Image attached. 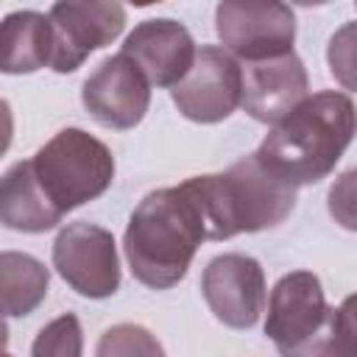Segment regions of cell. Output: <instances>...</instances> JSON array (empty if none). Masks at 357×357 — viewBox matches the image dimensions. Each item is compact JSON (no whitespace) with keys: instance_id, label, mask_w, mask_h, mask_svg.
Segmentation results:
<instances>
[{"instance_id":"cell-1","label":"cell","mask_w":357,"mask_h":357,"mask_svg":"<svg viewBox=\"0 0 357 357\" xmlns=\"http://www.w3.org/2000/svg\"><path fill=\"white\" fill-rule=\"evenodd\" d=\"M357 134V106L346 92L310 95L279 120L254 151L265 170L290 187L324 181Z\"/></svg>"},{"instance_id":"cell-2","label":"cell","mask_w":357,"mask_h":357,"mask_svg":"<svg viewBox=\"0 0 357 357\" xmlns=\"http://www.w3.org/2000/svg\"><path fill=\"white\" fill-rule=\"evenodd\" d=\"M209 240L198 198L187 181L148 192L128 218L123 251L134 279L151 290H170Z\"/></svg>"},{"instance_id":"cell-3","label":"cell","mask_w":357,"mask_h":357,"mask_svg":"<svg viewBox=\"0 0 357 357\" xmlns=\"http://www.w3.org/2000/svg\"><path fill=\"white\" fill-rule=\"evenodd\" d=\"M201 204L209 240H229L279 226L296 209V187L262 167L257 153L237 159L223 173L187 178Z\"/></svg>"},{"instance_id":"cell-4","label":"cell","mask_w":357,"mask_h":357,"mask_svg":"<svg viewBox=\"0 0 357 357\" xmlns=\"http://www.w3.org/2000/svg\"><path fill=\"white\" fill-rule=\"evenodd\" d=\"M31 167L42 192L61 215L100 198L114 181L109 145L84 128H61L53 134L31 156Z\"/></svg>"},{"instance_id":"cell-5","label":"cell","mask_w":357,"mask_h":357,"mask_svg":"<svg viewBox=\"0 0 357 357\" xmlns=\"http://www.w3.org/2000/svg\"><path fill=\"white\" fill-rule=\"evenodd\" d=\"M332 315L321 279L312 271H290L271 290L265 335L279 357H335Z\"/></svg>"},{"instance_id":"cell-6","label":"cell","mask_w":357,"mask_h":357,"mask_svg":"<svg viewBox=\"0 0 357 357\" xmlns=\"http://www.w3.org/2000/svg\"><path fill=\"white\" fill-rule=\"evenodd\" d=\"M56 273L84 298H109L120 287V257L114 234L98 223L75 220L53 240Z\"/></svg>"},{"instance_id":"cell-7","label":"cell","mask_w":357,"mask_h":357,"mask_svg":"<svg viewBox=\"0 0 357 357\" xmlns=\"http://www.w3.org/2000/svg\"><path fill=\"white\" fill-rule=\"evenodd\" d=\"M215 31L234 59L268 61L293 53L296 14L284 3H218Z\"/></svg>"},{"instance_id":"cell-8","label":"cell","mask_w":357,"mask_h":357,"mask_svg":"<svg viewBox=\"0 0 357 357\" xmlns=\"http://www.w3.org/2000/svg\"><path fill=\"white\" fill-rule=\"evenodd\" d=\"M53 25L56 73H75L89 53L112 45L126 28V8L112 0H59L47 11Z\"/></svg>"},{"instance_id":"cell-9","label":"cell","mask_w":357,"mask_h":357,"mask_svg":"<svg viewBox=\"0 0 357 357\" xmlns=\"http://www.w3.org/2000/svg\"><path fill=\"white\" fill-rule=\"evenodd\" d=\"M176 109L192 123H220L243 103V67L220 45H201L192 70L170 89Z\"/></svg>"},{"instance_id":"cell-10","label":"cell","mask_w":357,"mask_h":357,"mask_svg":"<svg viewBox=\"0 0 357 357\" xmlns=\"http://www.w3.org/2000/svg\"><path fill=\"white\" fill-rule=\"evenodd\" d=\"M209 312L229 329H251L268 304L265 271L248 254H218L201 273Z\"/></svg>"},{"instance_id":"cell-11","label":"cell","mask_w":357,"mask_h":357,"mask_svg":"<svg viewBox=\"0 0 357 357\" xmlns=\"http://www.w3.org/2000/svg\"><path fill=\"white\" fill-rule=\"evenodd\" d=\"M81 103L95 123L128 131L142 123L151 106V84L131 59L114 53L89 73L81 86Z\"/></svg>"},{"instance_id":"cell-12","label":"cell","mask_w":357,"mask_h":357,"mask_svg":"<svg viewBox=\"0 0 357 357\" xmlns=\"http://www.w3.org/2000/svg\"><path fill=\"white\" fill-rule=\"evenodd\" d=\"M120 53L142 70L151 86L173 89L192 70L198 47L192 42V33L178 20L156 17L134 25Z\"/></svg>"},{"instance_id":"cell-13","label":"cell","mask_w":357,"mask_h":357,"mask_svg":"<svg viewBox=\"0 0 357 357\" xmlns=\"http://www.w3.org/2000/svg\"><path fill=\"white\" fill-rule=\"evenodd\" d=\"M307 92H310V78L296 50L279 59L251 61L243 67V103L240 106L257 123L276 126L310 98Z\"/></svg>"},{"instance_id":"cell-14","label":"cell","mask_w":357,"mask_h":357,"mask_svg":"<svg viewBox=\"0 0 357 357\" xmlns=\"http://www.w3.org/2000/svg\"><path fill=\"white\" fill-rule=\"evenodd\" d=\"M61 212L47 201L42 192L31 159L14 162L3 173L0 184V220L6 229L25 231V234H42L61 223Z\"/></svg>"},{"instance_id":"cell-15","label":"cell","mask_w":357,"mask_h":357,"mask_svg":"<svg viewBox=\"0 0 357 357\" xmlns=\"http://www.w3.org/2000/svg\"><path fill=\"white\" fill-rule=\"evenodd\" d=\"M3 61L0 70L6 75L36 73L50 67L53 61V25L50 17L39 11H14L3 20L0 31Z\"/></svg>"},{"instance_id":"cell-16","label":"cell","mask_w":357,"mask_h":357,"mask_svg":"<svg viewBox=\"0 0 357 357\" xmlns=\"http://www.w3.org/2000/svg\"><path fill=\"white\" fill-rule=\"evenodd\" d=\"M50 271L31 254L3 251L0 254V290H3V312L6 318L31 315L47 296Z\"/></svg>"},{"instance_id":"cell-17","label":"cell","mask_w":357,"mask_h":357,"mask_svg":"<svg viewBox=\"0 0 357 357\" xmlns=\"http://www.w3.org/2000/svg\"><path fill=\"white\" fill-rule=\"evenodd\" d=\"M95 357H167L159 337L139 324L109 326L95 349Z\"/></svg>"},{"instance_id":"cell-18","label":"cell","mask_w":357,"mask_h":357,"mask_svg":"<svg viewBox=\"0 0 357 357\" xmlns=\"http://www.w3.org/2000/svg\"><path fill=\"white\" fill-rule=\"evenodd\" d=\"M84 354V332L81 321L73 312H64L45 324L33 343H31V357H81Z\"/></svg>"},{"instance_id":"cell-19","label":"cell","mask_w":357,"mask_h":357,"mask_svg":"<svg viewBox=\"0 0 357 357\" xmlns=\"http://www.w3.org/2000/svg\"><path fill=\"white\" fill-rule=\"evenodd\" d=\"M326 64L332 78L349 89L357 92V20L340 25L326 45Z\"/></svg>"},{"instance_id":"cell-20","label":"cell","mask_w":357,"mask_h":357,"mask_svg":"<svg viewBox=\"0 0 357 357\" xmlns=\"http://www.w3.org/2000/svg\"><path fill=\"white\" fill-rule=\"evenodd\" d=\"M326 209L337 226L357 231V167L340 173L332 181L326 192Z\"/></svg>"},{"instance_id":"cell-21","label":"cell","mask_w":357,"mask_h":357,"mask_svg":"<svg viewBox=\"0 0 357 357\" xmlns=\"http://www.w3.org/2000/svg\"><path fill=\"white\" fill-rule=\"evenodd\" d=\"M332 354L357 357V293L346 296L332 315Z\"/></svg>"},{"instance_id":"cell-22","label":"cell","mask_w":357,"mask_h":357,"mask_svg":"<svg viewBox=\"0 0 357 357\" xmlns=\"http://www.w3.org/2000/svg\"><path fill=\"white\" fill-rule=\"evenodd\" d=\"M6 357H11V354H6Z\"/></svg>"}]
</instances>
